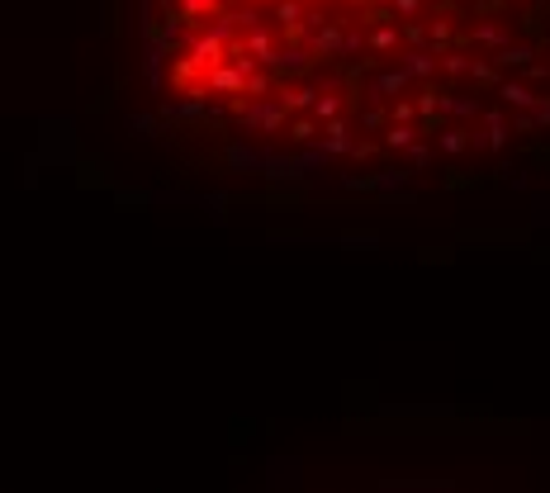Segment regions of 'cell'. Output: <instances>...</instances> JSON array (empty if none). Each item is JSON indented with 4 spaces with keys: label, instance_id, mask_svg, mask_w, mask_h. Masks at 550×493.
Instances as JSON below:
<instances>
[{
    "label": "cell",
    "instance_id": "6da1fadb",
    "mask_svg": "<svg viewBox=\"0 0 550 493\" xmlns=\"http://www.w3.org/2000/svg\"><path fill=\"white\" fill-rule=\"evenodd\" d=\"M138 38L166 124L294 190L465 181L550 133V0H138Z\"/></svg>",
    "mask_w": 550,
    "mask_h": 493
}]
</instances>
